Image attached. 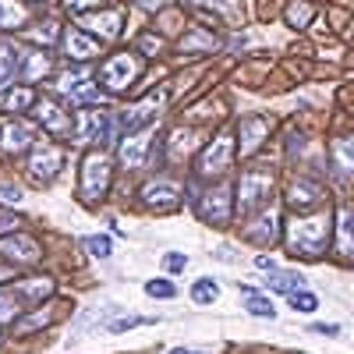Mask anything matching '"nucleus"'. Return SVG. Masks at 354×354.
Listing matches in <instances>:
<instances>
[{"instance_id":"39","label":"nucleus","mask_w":354,"mask_h":354,"mask_svg":"<svg viewBox=\"0 0 354 354\" xmlns=\"http://www.w3.org/2000/svg\"><path fill=\"white\" fill-rule=\"evenodd\" d=\"M28 36H32L36 43H46V46H50V43L57 39V25H53V21H43V25H36Z\"/></svg>"},{"instance_id":"47","label":"nucleus","mask_w":354,"mask_h":354,"mask_svg":"<svg viewBox=\"0 0 354 354\" xmlns=\"http://www.w3.org/2000/svg\"><path fill=\"white\" fill-rule=\"evenodd\" d=\"M213 259H220V262H234V259H238V255H234V248H230V245H220Z\"/></svg>"},{"instance_id":"51","label":"nucleus","mask_w":354,"mask_h":354,"mask_svg":"<svg viewBox=\"0 0 354 354\" xmlns=\"http://www.w3.org/2000/svg\"><path fill=\"white\" fill-rule=\"evenodd\" d=\"M0 344H4V333H0Z\"/></svg>"},{"instance_id":"8","label":"nucleus","mask_w":354,"mask_h":354,"mask_svg":"<svg viewBox=\"0 0 354 354\" xmlns=\"http://www.w3.org/2000/svg\"><path fill=\"white\" fill-rule=\"evenodd\" d=\"M43 259V248L36 238H28V234L21 230H11L8 238H0V262H8V266H32Z\"/></svg>"},{"instance_id":"46","label":"nucleus","mask_w":354,"mask_h":354,"mask_svg":"<svg viewBox=\"0 0 354 354\" xmlns=\"http://www.w3.org/2000/svg\"><path fill=\"white\" fill-rule=\"evenodd\" d=\"M135 4H138L142 11H163V8H167V0H135Z\"/></svg>"},{"instance_id":"36","label":"nucleus","mask_w":354,"mask_h":354,"mask_svg":"<svg viewBox=\"0 0 354 354\" xmlns=\"http://www.w3.org/2000/svg\"><path fill=\"white\" fill-rule=\"evenodd\" d=\"M85 248L93 252L96 259H110L113 255V241L106 238V234H93V238H85Z\"/></svg>"},{"instance_id":"11","label":"nucleus","mask_w":354,"mask_h":354,"mask_svg":"<svg viewBox=\"0 0 354 354\" xmlns=\"http://www.w3.org/2000/svg\"><path fill=\"white\" fill-rule=\"evenodd\" d=\"M153 135H156L153 128H145V131H128V135L121 138V145H117V160H121L124 170H142V167H145Z\"/></svg>"},{"instance_id":"45","label":"nucleus","mask_w":354,"mask_h":354,"mask_svg":"<svg viewBox=\"0 0 354 354\" xmlns=\"http://www.w3.org/2000/svg\"><path fill=\"white\" fill-rule=\"evenodd\" d=\"M255 266H259V270H266V273H273L277 270V259L273 255H255Z\"/></svg>"},{"instance_id":"10","label":"nucleus","mask_w":354,"mask_h":354,"mask_svg":"<svg viewBox=\"0 0 354 354\" xmlns=\"http://www.w3.org/2000/svg\"><path fill=\"white\" fill-rule=\"evenodd\" d=\"M198 216L205 220V223H213V227H223V223H230V216H234V202H230V185H216V188H209L202 198H198Z\"/></svg>"},{"instance_id":"27","label":"nucleus","mask_w":354,"mask_h":354,"mask_svg":"<svg viewBox=\"0 0 354 354\" xmlns=\"http://www.w3.org/2000/svg\"><path fill=\"white\" fill-rule=\"evenodd\" d=\"M28 21V8L21 0H0V28H21Z\"/></svg>"},{"instance_id":"32","label":"nucleus","mask_w":354,"mask_h":354,"mask_svg":"<svg viewBox=\"0 0 354 354\" xmlns=\"http://www.w3.org/2000/svg\"><path fill=\"white\" fill-rule=\"evenodd\" d=\"M18 315H21L18 294H15V290H4V287H0V326H4V322H15Z\"/></svg>"},{"instance_id":"14","label":"nucleus","mask_w":354,"mask_h":354,"mask_svg":"<svg viewBox=\"0 0 354 354\" xmlns=\"http://www.w3.org/2000/svg\"><path fill=\"white\" fill-rule=\"evenodd\" d=\"M36 121L50 131V135H71V113H64V106L57 100H36Z\"/></svg>"},{"instance_id":"13","label":"nucleus","mask_w":354,"mask_h":354,"mask_svg":"<svg viewBox=\"0 0 354 354\" xmlns=\"http://www.w3.org/2000/svg\"><path fill=\"white\" fill-rule=\"evenodd\" d=\"M142 202L149 205V209H156V213H167V209H174V205L181 202V185L170 181V177H156V181H149L142 188Z\"/></svg>"},{"instance_id":"43","label":"nucleus","mask_w":354,"mask_h":354,"mask_svg":"<svg viewBox=\"0 0 354 354\" xmlns=\"http://www.w3.org/2000/svg\"><path fill=\"white\" fill-rule=\"evenodd\" d=\"M0 195H4V202H21V188L15 185H0Z\"/></svg>"},{"instance_id":"28","label":"nucleus","mask_w":354,"mask_h":354,"mask_svg":"<svg viewBox=\"0 0 354 354\" xmlns=\"http://www.w3.org/2000/svg\"><path fill=\"white\" fill-rule=\"evenodd\" d=\"M220 298V283L213 280V277H198L195 283H192V301L195 305H213Z\"/></svg>"},{"instance_id":"20","label":"nucleus","mask_w":354,"mask_h":354,"mask_svg":"<svg viewBox=\"0 0 354 354\" xmlns=\"http://www.w3.org/2000/svg\"><path fill=\"white\" fill-rule=\"evenodd\" d=\"M15 294L25 298V301H32V305H39V301H46L53 294V280L50 277H25V280L15 283Z\"/></svg>"},{"instance_id":"7","label":"nucleus","mask_w":354,"mask_h":354,"mask_svg":"<svg viewBox=\"0 0 354 354\" xmlns=\"http://www.w3.org/2000/svg\"><path fill=\"white\" fill-rule=\"evenodd\" d=\"M270 131H273L270 117H262V113L241 117V124H238V149H234V156H241V160L255 156V153L262 149V142L270 138Z\"/></svg>"},{"instance_id":"44","label":"nucleus","mask_w":354,"mask_h":354,"mask_svg":"<svg viewBox=\"0 0 354 354\" xmlns=\"http://www.w3.org/2000/svg\"><path fill=\"white\" fill-rule=\"evenodd\" d=\"M287 153H305V135H301V131H298V135H290Z\"/></svg>"},{"instance_id":"37","label":"nucleus","mask_w":354,"mask_h":354,"mask_svg":"<svg viewBox=\"0 0 354 354\" xmlns=\"http://www.w3.org/2000/svg\"><path fill=\"white\" fill-rule=\"evenodd\" d=\"M149 319H142V315H121V319H113L106 322V330L110 333H124V330H135V326H145Z\"/></svg>"},{"instance_id":"38","label":"nucleus","mask_w":354,"mask_h":354,"mask_svg":"<svg viewBox=\"0 0 354 354\" xmlns=\"http://www.w3.org/2000/svg\"><path fill=\"white\" fill-rule=\"evenodd\" d=\"M163 270L167 273H185L188 270V255L185 252H167L163 255Z\"/></svg>"},{"instance_id":"15","label":"nucleus","mask_w":354,"mask_h":354,"mask_svg":"<svg viewBox=\"0 0 354 354\" xmlns=\"http://www.w3.org/2000/svg\"><path fill=\"white\" fill-rule=\"evenodd\" d=\"M322 202V185L319 181H308V177H298V181H290L287 188V205L298 213H308Z\"/></svg>"},{"instance_id":"17","label":"nucleus","mask_w":354,"mask_h":354,"mask_svg":"<svg viewBox=\"0 0 354 354\" xmlns=\"http://www.w3.org/2000/svg\"><path fill=\"white\" fill-rule=\"evenodd\" d=\"M330 170H333V181L337 185H351V170H354V160H351V138H337L330 145Z\"/></svg>"},{"instance_id":"48","label":"nucleus","mask_w":354,"mask_h":354,"mask_svg":"<svg viewBox=\"0 0 354 354\" xmlns=\"http://www.w3.org/2000/svg\"><path fill=\"white\" fill-rule=\"evenodd\" d=\"M160 46H163V43H160L156 36H142V50H145V53H153V50H160Z\"/></svg>"},{"instance_id":"21","label":"nucleus","mask_w":354,"mask_h":354,"mask_svg":"<svg viewBox=\"0 0 354 354\" xmlns=\"http://www.w3.org/2000/svg\"><path fill=\"white\" fill-rule=\"evenodd\" d=\"M36 103V93L28 85H8V93H0V110H8V113H25V110H32Z\"/></svg>"},{"instance_id":"41","label":"nucleus","mask_w":354,"mask_h":354,"mask_svg":"<svg viewBox=\"0 0 354 354\" xmlns=\"http://www.w3.org/2000/svg\"><path fill=\"white\" fill-rule=\"evenodd\" d=\"M64 8H68L71 15H82V11H88V8H100V0H64Z\"/></svg>"},{"instance_id":"5","label":"nucleus","mask_w":354,"mask_h":354,"mask_svg":"<svg viewBox=\"0 0 354 354\" xmlns=\"http://www.w3.org/2000/svg\"><path fill=\"white\" fill-rule=\"evenodd\" d=\"M110 188V160L103 153H88L82 160V185H78V195L82 202H96L103 198Z\"/></svg>"},{"instance_id":"50","label":"nucleus","mask_w":354,"mask_h":354,"mask_svg":"<svg viewBox=\"0 0 354 354\" xmlns=\"http://www.w3.org/2000/svg\"><path fill=\"white\" fill-rule=\"evenodd\" d=\"M167 354H202V351H192V347H174V351H167Z\"/></svg>"},{"instance_id":"30","label":"nucleus","mask_w":354,"mask_h":354,"mask_svg":"<svg viewBox=\"0 0 354 354\" xmlns=\"http://www.w3.org/2000/svg\"><path fill=\"white\" fill-rule=\"evenodd\" d=\"M50 319H53V312H50V308H43V312H32V315H25V319H15L11 326H15V333H18V337H25V333H32V330L46 326Z\"/></svg>"},{"instance_id":"9","label":"nucleus","mask_w":354,"mask_h":354,"mask_svg":"<svg viewBox=\"0 0 354 354\" xmlns=\"http://www.w3.org/2000/svg\"><path fill=\"white\" fill-rule=\"evenodd\" d=\"M230 163H234V135H230V131H220V135L202 149V156H198V174H205V177L227 174Z\"/></svg>"},{"instance_id":"35","label":"nucleus","mask_w":354,"mask_h":354,"mask_svg":"<svg viewBox=\"0 0 354 354\" xmlns=\"http://www.w3.org/2000/svg\"><path fill=\"white\" fill-rule=\"evenodd\" d=\"M287 301H290L294 312H315V308H319V298H315L312 290H305V287L290 290V294H287Z\"/></svg>"},{"instance_id":"25","label":"nucleus","mask_w":354,"mask_h":354,"mask_svg":"<svg viewBox=\"0 0 354 354\" xmlns=\"http://www.w3.org/2000/svg\"><path fill=\"white\" fill-rule=\"evenodd\" d=\"M18 64H21V53L11 43H0V93H4L8 85H15Z\"/></svg>"},{"instance_id":"4","label":"nucleus","mask_w":354,"mask_h":354,"mask_svg":"<svg viewBox=\"0 0 354 354\" xmlns=\"http://www.w3.org/2000/svg\"><path fill=\"white\" fill-rule=\"evenodd\" d=\"M138 71H142L138 53H113L100 68V85L106 88V93H124V88L138 78Z\"/></svg>"},{"instance_id":"49","label":"nucleus","mask_w":354,"mask_h":354,"mask_svg":"<svg viewBox=\"0 0 354 354\" xmlns=\"http://www.w3.org/2000/svg\"><path fill=\"white\" fill-rule=\"evenodd\" d=\"M8 277H11V266H8V262H0V283H4Z\"/></svg>"},{"instance_id":"16","label":"nucleus","mask_w":354,"mask_h":354,"mask_svg":"<svg viewBox=\"0 0 354 354\" xmlns=\"http://www.w3.org/2000/svg\"><path fill=\"white\" fill-rule=\"evenodd\" d=\"M32 142H36V135H32V128H28L25 121H4L0 124V149L4 153L18 156L25 149H32Z\"/></svg>"},{"instance_id":"19","label":"nucleus","mask_w":354,"mask_h":354,"mask_svg":"<svg viewBox=\"0 0 354 354\" xmlns=\"http://www.w3.org/2000/svg\"><path fill=\"white\" fill-rule=\"evenodd\" d=\"M245 238L255 241V245H262V248L273 245V241H277V213H273V209H262V213L245 227Z\"/></svg>"},{"instance_id":"42","label":"nucleus","mask_w":354,"mask_h":354,"mask_svg":"<svg viewBox=\"0 0 354 354\" xmlns=\"http://www.w3.org/2000/svg\"><path fill=\"white\" fill-rule=\"evenodd\" d=\"M18 227H21V220H18L15 213H0V234H4V230L11 234V230H18Z\"/></svg>"},{"instance_id":"1","label":"nucleus","mask_w":354,"mask_h":354,"mask_svg":"<svg viewBox=\"0 0 354 354\" xmlns=\"http://www.w3.org/2000/svg\"><path fill=\"white\" fill-rule=\"evenodd\" d=\"M333 238V216L326 213H312V216H294L287 223V248L301 259H322Z\"/></svg>"},{"instance_id":"40","label":"nucleus","mask_w":354,"mask_h":354,"mask_svg":"<svg viewBox=\"0 0 354 354\" xmlns=\"http://www.w3.org/2000/svg\"><path fill=\"white\" fill-rule=\"evenodd\" d=\"M312 333H319V337H340L344 330L337 326V322H312Z\"/></svg>"},{"instance_id":"24","label":"nucleus","mask_w":354,"mask_h":354,"mask_svg":"<svg viewBox=\"0 0 354 354\" xmlns=\"http://www.w3.org/2000/svg\"><path fill=\"white\" fill-rule=\"evenodd\" d=\"M216 50V36L213 28H192L188 36H181V53H213Z\"/></svg>"},{"instance_id":"31","label":"nucleus","mask_w":354,"mask_h":354,"mask_svg":"<svg viewBox=\"0 0 354 354\" xmlns=\"http://www.w3.org/2000/svg\"><path fill=\"white\" fill-rule=\"evenodd\" d=\"M312 15H315V11H312V4H305V0H294V4L283 11V18H287L290 28H305V25L312 21Z\"/></svg>"},{"instance_id":"6","label":"nucleus","mask_w":354,"mask_h":354,"mask_svg":"<svg viewBox=\"0 0 354 354\" xmlns=\"http://www.w3.org/2000/svg\"><path fill=\"white\" fill-rule=\"evenodd\" d=\"M64 167V153L57 149L53 142H36L32 145V153H28V177H32L36 185H50L57 174H61Z\"/></svg>"},{"instance_id":"18","label":"nucleus","mask_w":354,"mask_h":354,"mask_svg":"<svg viewBox=\"0 0 354 354\" xmlns=\"http://www.w3.org/2000/svg\"><path fill=\"white\" fill-rule=\"evenodd\" d=\"M64 50L71 61H88V57L100 53V39H93L88 32H82V28H68L64 32Z\"/></svg>"},{"instance_id":"23","label":"nucleus","mask_w":354,"mask_h":354,"mask_svg":"<svg viewBox=\"0 0 354 354\" xmlns=\"http://www.w3.org/2000/svg\"><path fill=\"white\" fill-rule=\"evenodd\" d=\"M18 75L25 82H36V78H46L50 75V57L39 53V50H28L21 53V64H18Z\"/></svg>"},{"instance_id":"22","label":"nucleus","mask_w":354,"mask_h":354,"mask_svg":"<svg viewBox=\"0 0 354 354\" xmlns=\"http://www.w3.org/2000/svg\"><path fill=\"white\" fill-rule=\"evenodd\" d=\"M156 106H160V93H153V96H145L142 103H135L131 110H124V117H121V124L128 128V131H138L149 117L156 113Z\"/></svg>"},{"instance_id":"33","label":"nucleus","mask_w":354,"mask_h":354,"mask_svg":"<svg viewBox=\"0 0 354 354\" xmlns=\"http://www.w3.org/2000/svg\"><path fill=\"white\" fill-rule=\"evenodd\" d=\"M149 298H156V301H170V298H177V287L167 280V277H156V280H145V287H142Z\"/></svg>"},{"instance_id":"34","label":"nucleus","mask_w":354,"mask_h":354,"mask_svg":"<svg viewBox=\"0 0 354 354\" xmlns=\"http://www.w3.org/2000/svg\"><path fill=\"white\" fill-rule=\"evenodd\" d=\"M337 234H340V255L351 259V205H340V216H337Z\"/></svg>"},{"instance_id":"12","label":"nucleus","mask_w":354,"mask_h":354,"mask_svg":"<svg viewBox=\"0 0 354 354\" xmlns=\"http://www.w3.org/2000/svg\"><path fill=\"white\" fill-rule=\"evenodd\" d=\"M78 28L88 32L93 39H117L124 28V15L121 11H93V15H78Z\"/></svg>"},{"instance_id":"26","label":"nucleus","mask_w":354,"mask_h":354,"mask_svg":"<svg viewBox=\"0 0 354 354\" xmlns=\"http://www.w3.org/2000/svg\"><path fill=\"white\" fill-rule=\"evenodd\" d=\"M298 287H305V277L298 270H280V266L270 273V280H266V290H277V294H290Z\"/></svg>"},{"instance_id":"29","label":"nucleus","mask_w":354,"mask_h":354,"mask_svg":"<svg viewBox=\"0 0 354 354\" xmlns=\"http://www.w3.org/2000/svg\"><path fill=\"white\" fill-rule=\"evenodd\" d=\"M245 312L255 315V319H277L273 301H270V298H262L259 290H248V294H245Z\"/></svg>"},{"instance_id":"2","label":"nucleus","mask_w":354,"mask_h":354,"mask_svg":"<svg viewBox=\"0 0 354 354\" xmlns=\"http://www.w3.org/2000/svg\"><path fill=\"white\" fill-rule=\"evenodd\" d=\"M113 131H117L113 113H103L96 106H82L71 121V138L78 145H110Z\"/></svg>"},{"instance_id":"3","label":"nucleus","mask_w":354,"mask_h":354,"mask_svg":"<svg viewBox=\"0 0 354 354\" xmlns=\"http://www.w3.org/2000/svg\"><path fill=\"white\" fill-rule=\"evenodd\" d=\"M270 192H273V170H266V167L245 170L241 181H238V192H234V195H238V198H234V213L248 216V213L262 209L266 198H270Z\"/></svg>"}]
</instances>
